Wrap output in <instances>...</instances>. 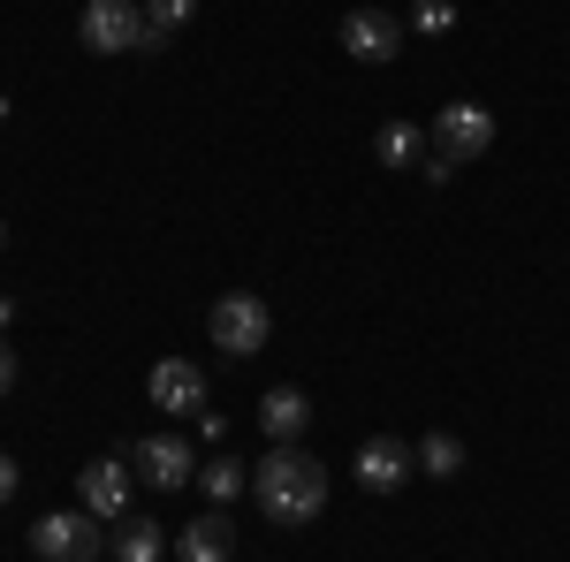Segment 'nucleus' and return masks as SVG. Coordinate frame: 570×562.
Here are the masks:
<instances>
[{
  "instance_id": "obj_1",
  "label": "nucleus",
  "mask_w": 570,
  "mask_h": 562,
  "mask_svg": "<svg viewBox=\"0 0 570 562\" xmlns=\"http://www.w3.org/2000/svg\"><path fill=\"white\" fill-rule=\"evenodd\" d=\"M252 494L266 502V517H274V524H312L320 510H327V464L305 456L297 441H274L266 464L252 472Z\"/></svg>"
},
{
  "instance_id": "obj_2",
  "label": "nucleus",
  "mask_w": 570,
  "mask_h": 562,
  "mask_svg": "<svg viewBox=\"0 0 570 562\" xmlns=\"http://www.w3.org/2000/svg\"><path fill=\"white\" fill-rule=\"evenodd\" d=\"M77 39H85V53H137V46L153 53V46H168V31H153L137 0H85Z\"/></svg>"
},
{
  "instance_id": "obj_3",
  "label": "nucleus",
  "mask_w": 570,
  "mask_h": 562,
  "mask_svg": "<svg viewBox=\"0 0 570 562\" xmlns=\"http://www.w3.org/2000/svg\"><path fill=\"white\" fill-rule=\"evenodd\" d=\"M31 555L39 562H107V532L85 510H53L31 524Z\"/></svg>"
},
{
  "instance_id": "obj_4",
  "label": "nucleus",
  "mask_w": 570,
  "mask_h": 562,
  "mask_svg": "<svg viewBox=\"0 0 570 562\" xmlns=\"http://www.w3.org/2000/svg\"><path fill=\"white\" fill-rule=\"evenodd\" d=\"M214 343L228 349V357H252V349L274 335V312H266V297H252V289H228V297H214Z\"/></svg>"
},
{
  "instance_id": "obj_5",
  "label": "nucleus",
  "mask_w": 570,
  "mask_h": 562,
  "mask_svg": "<svg viewBox=\"0 0 570 562\" xmlns=\"http://www.w3.org/2000/svg\"><path fill=\"white\" fill-rule=\"evenodd\" d=\"M487 145H494V115H487L480 99H449V107L434 115V152L441 160L464 168V160H480Z\"/></svg>"
},
{
  "instance_id": "obj_6",
  "label": "nucleus",
  "mask_w": 570,
  "mask_h": 562,
  "mask_svg": "<svg viewBox=\"0 0 570 562\" xmlns=\"http://www.w3.org/2000/svg\"><path fill=\"white\" fill-rule=\"evenodd\" d=\"M145 395H153L168 418H198V411L214 403V395H206V373H198L190 357H160V365H153V381H145Z\"/></svg>"
},
{
  "instance_id": "obj_7",
  "label": "nucleus",
  "mask_w": 570,
  "mask_h": 562,
  "mask_svg": "<svg viewBox=\"0 0 570 562\" xmlns=\"http://www.w3.org/2000/svg\"><path fill=\"white\" fill-rule=\"evenodd\" d=\"M395 46H403V31H395L389 8H351V16H343V53H351V61L381 69V61H395Z\"/></svg>"
},
{
  "instance_id": "obj_8",
  "label": "nucleus",
  "mask_w": 570,
  "mask_h": 562,
  "mask_svg": "<svg viewBox=\"0 0 570 562\" xmlns=\"http://www.w3.org/2000/svg\"><path fill=\"white\" fill-rule=\"evenodd\" d=\"M130 464L153 479V486H168V494H176V486H190V479H198V448H190L183 433H153V441H137Z\"/></svg>"
},
{
  "instance_id": "obj_9",
  "label": "nucleus",
  "mask_w": 570,
  "mask_h": 562,
  "mask_svg": "<svg viewBox=\"0 0 570 562\" xmlns=\"http://www.w3.org/2000/svg\"><path fill=\"white\" fill-rule=\"evenodd\" d=\"M411 464H419V448H403L395 433H373V441L357 448L351 472H357V486H373V494H395V486L411 479Z\"/></svg>"
},
{
  "instance_id": "obj_10",
  "label": "nucleus",
  "mask_w": 570,
  "mask_h": 562,
  "mask_svg": "<svg viewBox=\"0 0 570 562\" xmlns=\"http://www.w3.org/2000/svg\"><path fill=\"white\" fill-rule=\"evenodd\" d=\"M77 494H85L91 517H130V456H99V464H85Z\"/></svg>"
},
{
  "instance_id": "obj_11",
  "label": "nucleus",
  "mask_w": 570,
  "mask_h": 562,
  "mask_svg": "<svg viewBox=\"0 0 570 562\" xmlns=\"http://www.w3.org/2000/svg\"><path fill=\"white\" fill-rule=\"evenodd\" d=\"M236 555V524L228 510H206V517H190L176 532V562H228Z\"/></svg>"
},
{
  "instance_id": "obj_12",
  "label": "nucleus",
  "mask_w": 570,
  "mask_h": 562,
  "mask_svg": "<svg viewBox=\"0 0 570 562\" xmlns=\"http://www.w3.org/2000/svg\"><path fill=\"white\" fill-rule=\"evenodd\" d=\"M107 555H115V562H160V555H168V532H160L153 517H115Z\"/></svg>"
},
{
  "instance_id": "obj_13",
  "label": "nucleus",
  "mask_w": 570,
  "mask_h": 562,
  "mask_svg": "<svg viewBox=\"0 0 570 562\" xmlns=\"http://www.w3.org/2000/svg\"><path fill=\"white\" fill-rule=\"evenodd\" d=\"M259 426L274 433V441H297V433L312 426V403H305V388H266V395H259Z\"/></svg>"
},
{
  "instance_id": "obj_14",
  "label": "nucleus",
  "mask_w": 570,
  "mask_h": 562,
  "mask_svg": "<svg viewBox=\"0 0 570 562\" xmlns=\"http://www.w3.org/2000/svg\"><path fill=\"white\" fill-rule=\"evenodd\" d=\"M198 486H206L214 502H236V494L252 486V472H244L236 456H206V464H198Z\"/></svg>"
},
{
  "instance_id": "obj_15",
  "label": "nucleus",
  "mask_w": 570,
  "mask_h": 562,
  "mask_svg": "<svg viewBox=\"0 0 570 562\" xmlns=\"http://www.w3.org/2000/svg\"><path fill=\"white\" fill-rule=\"evenodd\" d=\"M419 472H434V479H456V472H464V441H456V433H434V441L419 448Z\"/></svg>"
},
{
  "instance_id": "obj_16",
  "label": "nucleus",
  "mask_w": 570,
  "mask_h": 562,
  "mask_svg": "<svg viewBox=\"0 0 570 562\" xmlns=\"http://www.w3.org/2000/svg\"><path fill=\"white\" fill-rule=\"evenodd\" d=\"M373 152H381L389 168H411V160H419V130H411V122H381V137H373Z\"/></svg>"
},
{
  "instance_id": "obj_17",
  "label": "nucleus",
  "mask_w": 570,
  "mask_h": 562,
  "mask_svg": "<svg viewBox=\"0 0 570 562\" xmlns=\"http://www.w3.org/2000/svg\"><path fill=\"white\" fill-rule=\"evenodd\" d=\"M190 16H198V0H145V23H153V31H176Z\"/></svg>"
},
{
  "instance_id": "obj_18",
  "label": "nucleus",
  "mask_w": 570,
  "mask_h": 562,
  "mask_svg": "<svg viewBox=\"0 0 570 562\" xmlns=\"http://www.w3.org/2000/svg\"><path fill=\"white\" fill-rule=\"evenodd\" d=\"M449 23H456L449 0H419V31H449Z\"/></svg>"
},
{
  "instance_id": "obj_19",
  "label": "nucleus",
  "mask_w": 570,
  "mask_h": 562,
  "mask_svg": "<svg viewBox=\"0 0 570 562\" xmlns=\"http://www.w3.org/2000/svg\"><path fill=\"white\" fill-rule=\"evenodd\" d=\"M16 479H23V472H16V456H8V448H0V502H8V494H16Z\"/></svg>"
},
{
  "instance_id": "obj_20",
  "label": "nucleus",
  "mask_w": 570,
  "mask_h": 562,
  "mask_svg": "<svg viewBox=\"0 0 570 562\" xmlns=\"http://www.w3.org/2000/svg\"><path fill=\"white\" fill-rule=\"evenodd\" d=\"M8 388H16V349L0 343V395H8Z\"/></svg>"
},
{
  "instance_id": "obj_21",
  "label": "nucleus",
  "mask_w": 570,
  "mask_h": 562,
  "mask_svg": "<svg viewBox=\"0 0 570 562\" xmlns=\"http://www.w3.org/2000/svg\"><path fill=\"white\" fill-rule=\"evenodd\" d=\"M0 244H8V228H0Z\"/></svg>"
}]
</instances>
